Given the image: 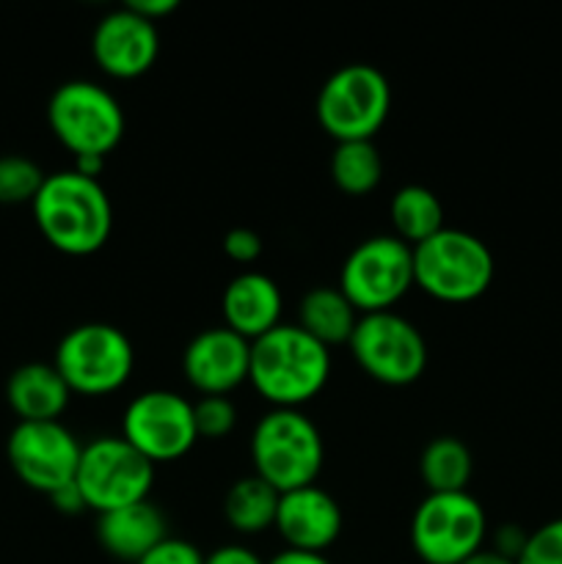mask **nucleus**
<instances>
[{"mask_svg": "<svg viewBox=\"0 0 562 564\" xmlns=\"http://www.w3.org/2000/svg\"><path fill=\"white\" fill-rule=\"evenodd\" d=\"M220 308H224L226 328L235 330L242 339L257 341L259 336L270 334L281 325L284 297L270 275L246 270L226 284Z\"/></svg>", "mask_w": 562, "mask_h": 564, "instance_id": "nucleus-17", "label": "nucleus"}, {"mask_svg": "<svg viewBox=\"0 0 562 564\" xmlns=\"http://www.w3.org/2000/svg\"><path fill=\"white\" fill-rule=\"evenodd\" d=\"M488 534L483 505L468 490L428 494L411 521V545L424 564H461L477 554Z\"/></svg>", "mask_w": 562, "mask_h": 564, "instance_id": "nucleus-9", "label": "nucleus"}, {"mask_svg": "<svg viewBox=\"0 0 562 564\" xmlns=\"http://www.w3.org/2000/svg\"><path fill=\"white\" fill-rule=\"evenodd\" d=\"M127 9L136 11L138 17H143V20L154 22L158 25V20H163V17L174 14L176 11V0H132V3H125Z\"/></svg>", "mask_w": 562, "mask_h": 564, "instance_id": "nucleus-32", "label": "nucleus"}, {"mask_svg": "<svg viewBox=\"0 0 562 564\" xmlns=\"http://www.w3.org/2000/svg\"><path fill=\"white\" fill-rule=\"evenodd\" d=\"M413 286V248L395 235L358 242L339 270V290L358 314L391 312Z\"/></svg>", "mask_w": 562, "mask_h": 564, "instance_id": "nucleus-10", "label": "nucleus"}, {"mask_svg": "<svg viewBox=\"0 0 562 564\" xmlns=\"http://www.w3.org/2000/svg\"><path fill=\"white\" fill-rule=\"evenodd\" d=\"M281 494L270 488L257 474L242 477L226 490L224 516L235 532L259 534L275 527V512H279Z\"/></svg>", "mask_w": 562, "mask_h": 564, "instance_id": "nucleus-21", "label": "nucleus"}, {"mask_svg": "<svg viewBox=\"0 0 562 564\" xmlns=\"http://www.w3.org/2000/svg\"><path fill=\"white\" fill-rule=\"evenodd\" d=\"M75 485L86 501V510L105 516L149 499L154 463H149L121 435H102L83 446Z\"/></svg>", "mask_w": 562, "mask_h": 564, "instance_id": "nucleus-8", "label": "nucleus"}, {"mask_svg": "<svg viewBox=\"0 0 562 564\" xmlns=\"http://www.w3.org/2000/svg\"><path fill=\"white\" fill-rule=\"evenodd\" d=\"M44 180H47V174L31 158H25V154H3L0 158V204H6V207L33 204Z\"/></svg>", "mask_w": 562, "mask_h": 564, "instance_id": "nucleus-25", "label": "nucleus"}, {"mask_svg": "<svg viewBox=\"0 0 562 564\" xmlns=\"http://www.w3.org/2000/svg\"><path fill=\"white\" fill-rule=\"evenodd\" d=\"M165 538H169V532H165L163 512L149 499L97 516L99 545H102L105 554L119 562L136 564Z\"/></svg>", "mask_w": 562, "mask_h": 564, "instance_id": "nucleus-18", "label": "nucleus"}, {"mask_svg": "<svg viewBox=\"0 0 562 564\" xmlns=\"http://www.w3.org/2000/svg\"><path fill=\"white\" fill-rule=\"evenodd\" d=\"M83 444L61 422H17L6 441L11 471L50 499L75 482Z\"/></svg>", "mask_w": 562, "mask_h": 564, "instance_id": "nucleus-13", "label": "nucleus"}, {"mask_svg": "<svg viewBox=\"0 0 562 564\" xmlns=\"http://www.w3.org/2000/svg\"><path fill=\"white\" fill-rule=\"evenodd\" d=\"M347 347L364 375L383 386L417 383L428 367L424 336L395 312L361 314Z\"/></svg>", "mask_w": 562, "mask_h": 564, "instance_id": "nucleus-11", "label": "nucleus"}, {"mask_svg": "<svg viewBox=\"0 0 562 564\" xmlns=\"http://www.w3.org/2000/svg\"><path fill=\"white\" fill-rule=\"evenodd\" d=\"M248 369H251V341L237 336L226 325L196 334L182 352L185 380L202 397H229L237 386L248 383Z\"/></svg>", "mask_w": 562, "mask_h": 564, "instance_id": "nucleus-14", "label": "nucleus"}, {"mask_svg": "<svg viewBox=\"0 0 562 564\" xmlns=\"http://www.w3.org/2000/svg\"><path fill=\"white\" fill-rule=\"evenodd\" d=\"M224 253L237 264H251L262 257V237L253 229H246V226H237V229H229L224 237Z\"/></svg>", "mask_w": 562, "mask_h": 564, "instance_id": "nucleus-29", "label": "nucleus"}, {"mask_svg": "<svg viewBox=\"0 0 562 564\" xmlns=\"http://www.w3.org/2000/svg\"><path fill=\"white\" fill-rule=\"evenodd\" d=\"M50 501L55 505V510L64 512V516H77V512L86 510V501H83L80 490H77V485H66V488H61L58 494L50 496Z\"/></svg>", "mask_w": 562, "mask_h": 564, "instance_id": "nucleus-33", "label": "nucleus"}, {"mask_svg": "<svg viewBox=\"0 0 562 564\" xmlns=\"http://www.w3.org/2000/svg\"><path fill=\"white\" fill-rule=\"evenodd\" d=\"M275 532L292 551L323 554L342 532V510L331 494L317 485L281 494L275 512Z\"/></svg>", "mask_w": 562, "mask_h": 564, "instance_id": "nucleus-16", "label": "nucleus"}, {"mask_svg": "<svg viewBox=\"0 0 562 564\" xmlns=\"http://www.w3.org/2000/svg\"><path fill=\"white\" fill-rule=\"evenodd\" d=\"M323 460V435L306 413L273 408L253 427V474L279 494H290V490L309 488L317 482Z\"/></svg>", "mask_w": 562, "mask_h": 564, "instance_id": "nucleus-3", "label": "nucleus"}, {"mask_svg": "<svg viewBox=\"0 0 562 564\" xmlns=\"http://www.w3.org/2000/svg\"><path fill=\"white\" fill-rule=\"evenodd\" d=\"M31 209L44 240L66 257H91L114 231L108 191L75 169L47 174Z\"/></svg>", "mask_w": 562, "mask_h": 564, "instance_id": "nucleus-1", "label": "nucleus"}, {"mask_svg": "<svg viewBox=\"0 0 562 564\" xmlns=\"http://www.w3.org/2000/svg\"><path fill=\"white\" fill-rule=\"evenodd\" d=\"M72 400L53 364H22L6 380V402L20 422H58Z\"/></svg>", "mask_w": 562, "mask_h": 564, "instance_id": "nucleus-19", "label": "nucleus"}, {"mask_svg": "<svg viewBox=\"0 0 562 564\" xmlns=\"http://www.w3.org/2000/svg\"><path fill=\"white\" fill-rule=\"evenodd\" d=\"M136 564H204V554L182 538H165Z\"/></svg>", "mask_w": 562, "mask_h": 564, "instance_id": "nucleus-28", "label": "nucleus"}, {"mask_svg": "<svg viewBox=\"0 0 562 564\" xmlns=\"http://www.w3.org/2000/svg\"><path fill=\"white\" fill-rule=\"evenodd\" d=\"M47 124L72 158H108L125 138L119 99L91 80L61 83L47 102Z\"/></svg>", "mask_w": 562, "mask_h": 564, "instance_id": "nucleus-5", "label": "nucleus"}, {"mask_svg": "<svg viewBox=\"0 0 562 564\" xmlns=\"http://www.w3.org/2000/svg\"><path fill=\"white\" fill-rule=\"evenodd\" d=\"M516 564H562V518L534 529Z\"/></svg>", "mask_w": 562, "mask_h": 564, "instance_id": "nucleus-27", "label": "nucleus"}, {"mask_svg": "<svg viewBox=\"0 0 562 564\" xmlns=\"http://www.w3.org/2000/svg\"><path fill=\"white\" fill-rule=\"evenodd\" d=\"M204 564H268L259 560L246 545H220L213 554L204 556Z\"/></svg>", "mask_w": 562, "mask_h": 564, "instance_id": "nucleus-31", "label": "nucleus"}, {"mask_svg": "<svg viewBox=\"0 0 562 564\" xmlns=\"http://www.w3.org/2000/svg\"><path fill=\"white\" fill-rule=\"evenodd\" d=\"M331 375V350L309 336L301 325H284L251 341L248 383L273 408L301 411L325 389Z\"/></svg>", "mask_w": 562, "mask_h": 564, "instance_id": "nucleus-2", "label": "nucleus"}, {"mask_svg": "<svg viewBox=\"0 0 562 564\" xmlns=\"http://www.w3.org/2000/svg\"><path fill=\"white\" fill-rule=\"evenodd\" d=\"M121 438L154 466L180 460L198 441L193 402L165 389L143 391L121 416Z\"/></svg>", "mask_w": 562, "mask_h": 564, "instance_id": "nucleus-12", "label": "nucleus"}, {"mask_svg": "<svg viewBox=\"0 0 562 564\" xmlns=\"http://www.w3.org/2000/svg\"><path fill=\"white\" fill-rule=\"evenodd\" d=\"M391 224H395V237H400L408 246L430 240L444 229V207L441 198L424 185H406L391 198Z\"/></svg>", "mask_w": 562, "mask_h": 564, "instance_id": "nucleus-22", "label": "nucleus"}, {"mask_svg": "<svg viewBox=\"0 0 562 564\" xmlns=\"http://www.w3.org/2000/svg\"><path fill=\"white\" fill-rule=\"evenodd\" d=\"M160 53L158 25L127 6L110 11L97 22L91 36V55L105 75L116 80H136L147 75Z\"/></svg>", "mask_w": 562, "mask_h": 564, "instance_id": "nucleus-15", "label": "nucleus"}, {"mask_svg": "<svg viewBox=\"0 0 562 564\" xmlns=\"http://www.w3.org/2000/svg\"><path fill=\"white\" fill-rule=\"evenodd\" d=\"M461 564H516V562L507 560V556H501V554H496L494 549H479L477 554H472L466 562H461Z\"/></svg>", "mask_w": 562, "mask_h": 564, "instance_id": "nucleus-35", "label": "nucleus"}, {"mask_svg": "<svg viewBox=\"0 0 562 564\" xmlns=\"http://www.w3.org/2000/svg\"><path fill=\"white\" fill-rule=\"evenodd\" d=\"M268 564H331L325 560V554H312V551H281V554H275L273 560Z\"/></svg>", "mask_w": 562, "mask_h": 564, "instance_id": "nucleus-34", "label": "nucleus"}, {"mask_svg": "<svg viewBox=\"0 0 562 564\" xmlns=\"http://www.w3.org/2000/svg\"><path fill=\"white\" fill-rule=\"evenodd\" d=\"M472 452L455 435H441L424 446L419 474L430 494H463L472 479Z\"/></svg>", "mask_w": 562, "mask_h": 564, "instance_id": "nucleus-23", "label": "nucleus"}, {"mask_svg": "<svg viewBox=\"0 0 562 564\" xmlns=\"http://www.w3.org/2000/svg\"><path fill=\"white\" fill-rule=\"evenodd\" d=\"M53 367L72 394H114L130 380L136 367L132 341L125 330L108 323H86L66 330L55 347Z\"/></svg>", "mask_w": 562, "mask_h": 564, "instance_id": "nucleus-7", "label": "nucleus"}, {"mask_svg": "<svg viewBox=\"0 0 562 564\" xmlns=\"http://www.w3.org/2000/svg\"><path fill=\"white\" fill-rule=\"evenodd\" d=\"M331 180L347 196H367L383 180V160L372 141L336 143L331 154Z\"/></svg>", "mask_w": 562, "mask_h": 564, "instance_id": "nucleus-24", "label": "nucleus"}, {"mask_svg": "<svg viewBox=\"0 0 562 564\" xmlns=\"http://www.w3.org/2000/svg\"><path fill=\"white\" fill-rule=\"evenodd\" d=\"M527 538L529 534L521 532L518 527H512V523L510 527H501L494 538V551L496 554H501V556H507V560L516 562L518 556H521L523 545H527Z\"/></svg>", "mask_w": 562, "mask_h": 564, "instance_id": "nucleus-30", "label": "nucleus"}, {"mask_svg": "<svg viewBox=\"0 0 562 564\" xmlns=\"http://www.w3.org/2000/svg\"><path fill=\"white\" fill-rule=\"evenodd\" d=\"M314 113L336 143L372 141L391 113V86L378 66H339L320 88Z\"/></svg>", "mask_w": 562, "mask_h": 564, "instance_id": "nucleus-6", "label": "nucleus"}, {"mask_svg": "<svg viewBox=\"0 0 562 564\" xmlns=\"http://www.w3.org/2000/svg\"><path fill=\"white\" fill-rule=\"evenodd\" d=\"M361 314L342 295L339 286H314L298 303V325L331 350L347 345Z\"/></svg>", "mask_w": 562, "mask_h": 564, "instance_id": "nucleus-20", "label": "nucleus"}, {"mask_svg": "<svg viewBox=\"0 0 562 564\" xmlns=\"http://www.w3.org/2000/svg\"><path fill=\"white\" fill-rule=\"evenodd\" d=\"M198 438H226L237 424V408L229 397H202L193 405Z\"/></svg>", "mask_w": 562, "mask_h": 564, "instance_id": "nucleus-26", "label": "nucleus"}, {"mask_svg": "<svg viewBox=\"0 0 562 564\" xmlns=\"http://www.w3.org/2000/svg\"><path fill=\"white\" fill-rule=\"evenodd\" d=\"M494 253L479 237L461 229H441L413 246V286L441 303H472L494 281Z\"/></svg>", "mask_w": 562, "mask_h": 564, "instance_id": "nucleus-4", "label": "nucleus"}]
</instances>
